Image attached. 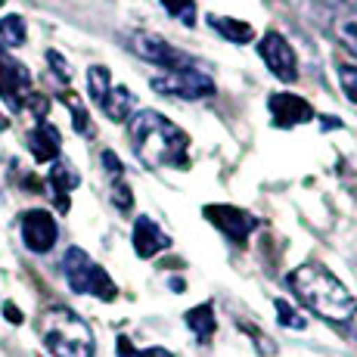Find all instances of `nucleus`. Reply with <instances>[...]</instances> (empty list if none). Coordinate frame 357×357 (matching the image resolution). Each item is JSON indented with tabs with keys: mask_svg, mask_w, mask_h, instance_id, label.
<instances>
[{
	"mask_svg": "<svg viewBox=\"0 0 357 357\" xmlns=\"http://www.w3.org/2000/svg\"><path fill=\"white\" fill-rule=\"evenodd\" d=\"M128 130L137 159L146 162L149 168H187L190 137L155 109H137Z\"/></svg>",
	"mask_w": 357,
	"mask_h": 357,
	"instance_id": "1",
	"label": "nucleus"
},
{
	"mask_svg": "<svg viewBox=\"0 0 357 357\" xmlns=\"http://www.w3.org/2000/svg\"><path fill=\"white\" fill-rule=\"evenodd\" d=\"M289 289L305 307H311L317 317L333 320V324H345L348 317H354L357 298L324 264H301L289 273Z\"/></svg>",
	"mask_w": 357,
	"mask_h": 357,
	"instance_id": "2",
	"label": "nucleus"
},
{
	"mask_svg": "<svg viewBox=\"0 0 357 357\" xmlns=\"http://www.w3.org/2000/svg\"><path fill=\"white\" fill-rule=\"evenodd\" d=\"M40 339L50 357H93V333L68 307H50L40 317Z\"/></svg>",
	"mask_w": 357,
	"mask_h": 357,
	"instance_id": "3",
	"label": "nucleus"
},
{
	"mask_svg": "<svg viewBox=\"0 0 357 357\" xmlns=\"http://www.w3.org/2000/svg\"><path fill=\"white\" fill-rule=\"evenodd\" d=\"M63 273H66L68 286H72L75 292H81V295H97L100 301H115V295H119L115 283L109 280V273L81 249H68L66 252Z\"/></svg>",
	"mask_w": 357,
	"mask_h": 357,
	"instance_id": "4",
	"label": "nucleus"
},
{
	"mask_svg": "<svg viewBox=\"0 0 357 357\" xmlns=\"http://www.w3.org/2000/svg\"><path fill=\"white\" fill-rule=\"evenodd\" d=\"M153 91L162 97H174V100H208L215 97V81L208 78L205 68H174L165 72L159 78H153Z\"/></svg>",
	"mask_w": 357,
	"mask_h": 357,
	"instance_id": "5",
	"label": "nucleus"
},
{
	"mask_svg": "<svg viewBox=\"0 0 357 357\" xmlns=\"http://www.w3.org/2000/svg\"><path fill=\"white\" fill-rule=\"evenodd\" d=\"M128 44H130V50H134L140 59H146V63L165 68V72H174V68L193 66V59H190L187 53L177 50L174 44H168V40L159 38V34H153V31H134L128 38Z\"/></svg>",
	"mask_w": 357,
	"mask_h": 357,
	"instance_id": "6",
	"label": "nucleus"
},
{
	"mask_svg": "<svg viewBox=\"0 0 357 357\" xmlns=\"http://www.w3.org/2000/svg\"><path fill=\"white\" fill-rule=\"evenodd\" d=\"M31 75L22 63H16L13 56H6L0 50V97L13 109V112H22L31 100Z\"/></svg>",
	"mask_w": 357,
	"mask_h": 357,
	"instance_id": "7",
	"label": "nucleus"
},
{
	"mask_svg": "<svg viewBox=\"0 0 357 357\" xmlns=\"http://www.w3.org/2000/svg\"><path fill=\"white\" fill-rule=\"evenodd\" d=\"M205 218H208V221L236 245H245L249 233L261 227V221L255 215L236 208V205H205Z\"/></svg>",
	"mask_w": 357,
	"mask_h": 357,
	"instance_id": "8",
	"label": "nucleus"
},
{
	"mask_svg": "<svg viewBox=\"0 0 357 357\" xmlns=\"http://www.w3.org/2000/svg\"><path fill=\"white\" fill-rule=\"evenodd\" d=\"M258 53L280 81H289L292 84V81L298 78V59H295V50L280 31H267L264 40L258 44Z\"/></svg>",
	"mask_w": 357,
	"mask_h": 357,
	"instance_id": "9",
	"label": "nucleus"
},
{
	"mask_svg": "<svg viewBox=\"0 0 357 357\" xmlns=\"http://www.w3.org/2000/svg\"><path fill=\"white\" fill-rule=\"evenodd\" d=\"M56 236H59V230H56V221H53L50 211L34 208V211H25L22 215V239L31 252H38V255L50 252Z\"/></svg>",
	"mask_w": 357,
	"mask_h": 357,
	"instance_id": "10",
	"label": "nucleus"
},
{
	"mask_svg": "<svg viewBox=\"0 0 357 357\" xmlns=\"http://www.w3.org/2000/svg\"><path fill=\"white\" fill-rule=\"evenodd\" d=\"M267 109H271V119L277 128H295V125L314 121L311 102L295 97V93H273V97L267 100Z\"/></svg>",
	"mask_w": 357,
	"mask_h": 357,
	"instance_id": "11",
	"label": "nucleus"
},
{
	"mask_svg": "<svg viewBox=\"0 0 357 357\" xmlns=\"http://www.w3.org/2000/svg\"><path fill=\"white\" fill-rule=\"evenodd\" d=\"M324 25L351 56H357V13L354 10H348V6H329V10H324Z\"/></svg>",
	"mask_w": 357,
	"mask_h": 357,
	"instance_id": "12",
	"label": "nucleus"
},
{
	"mask_svg": "<svg viewBox=\"0 0 357 357\" xmlns=\"http://www.w3.org/2000/svg\"><path fill=\"white\" fill-rule=\"evenodd\" d=\"M171 245V236L165 233L153 218L140 215L134 221V252L140 258H155L159 252H165Z\"/></svg>",
	"mask_w": 357,
	"mask_h": 357,
	"instance_id": "13",
	"label": "nucleus"
},
{
	"mask_svg": "<svg viewBox=\"0 0 357 357\" xmlns=\"http://www.w3.org/2000/svg\"><path fill=\"white\" fill-rule=\"evenodd\" d=\"M50 190H53V199H56V205H59V211H68V190H75L78 187V171L72 168V162H53V168H50Z\"/></svg>",
	"mask_w": 357,
	"mask_h": 357,
	"instance_id": "14",
	"label": "nucleus"
},
{
	"mask_svg": "<svg viewBox=\"0 0 357 357\" xmlns=\"http://www.w3.org/2000/svg\"><path fill=\"white\" fill-rule=\"evenodd\" d=\"M29 149L38 162H53L59 155V130L50 121H40L29 134Z\"/></svg>",
	"mask_w": 357,
	"mask_h": 357,
	"instance_id": "15",
	"label": "nucleus"
},
{
	"mask_svg": "<svg viewBox=\"0 0 357 357\" xmlns=\"http://www.w3.org/2000/svg\"><path fill=\"white\" fill-rule=\"evenodd\" d=\"M134 106H137L134 93H130L128 87H121V84H112V87H109L106 100L100 102V109H102V112H106L112 121H128L130 112H134Z\"/></svg>",
	"mask_w": 357,
	"mask_h": 357,
	"instance_id": "16",
	"label": "nucleus"
},
{
	"mask_svg": "<svg viewBox=\"0 0 357 357\" xmlns=\"http://www.w3.org/2000/svg\"><path fill=\"white\" fill-rule=\"evenodd\" d=\"M208 25H211V31H218L221 38H227L230 44H249V40H255V29H252L249 22H239V19L215 16V13H211Z\"/></svg>",
	"mask_w": 357,
	"mask_h": 357,
	"instance_id": "17",
	"label": "nucleus"
},
{
	"mask_svg": "<svg viewBox=\"0 0 357 357\" xmlns=\"http://www.w3.org/2000/svg\"><path fill=\"white\" fill-rule=\"evenodd\" d=\"M187 326L196 333L199 342H208L211 335H215V307H211V301L187 311Z\"/></svg>",
	"mask_w": 357,
	"mask_h": 357,
	"instance_id": "18",
	"label": "nucleus"
},
{
	"mask_svg": "<svg viewBox=\"0 0 357 357\" xmlns=\"http://www.w3.org/2000/svg\"><path fill=\"white\" fill-rule=\"evenodd\" d=\"M109 87H112L109 68H102V66H91V68H87V91H91V100L97 102V106L106 100Z\"/></svg>",
	"mask_w": 357,
	"mask_h": 357,
	"instance_id": "19",
	"label": "nucleus"
},
{
	"mask_svg": "<svg viewBox=\"0 0 357 357\" xmlns=\"http://www.w3.org/2000/svg\"><path fill=\"white\" fill-rule=\"evenodd\" d=\"M0 44H3V47H19V44H25V22H22V16H6V19H0Z\"/></svg>",
	"mask_w": 357,
	"mask_h": 357,
	"instance_id": "20",
	"label": "nucleus"
},
{
	"mask_svg": "<svg viewBox=\"0 0 357 357\" xmlns=\"http://www.w3.org/2000/svg\"><path fill=\"white\" fill-rule=\"evenodd\" d=\"M63 102H66V106L68 109H72V121H75V130H78V134H91V119H87V109L84 106H81V102L78 100H75L72 97V93H63Z\"/></svg>",
	"mask_w": 357,
	"mask_h": 357,
	"instance_id": "21",
	"label": "nucleus"
},
{
	"mask_svg": "<svg viewBox=\"0 0 357 357\" xmlns=\"http://www.w3.org/2000/svg\"><path fill=\"white\" fill-rule=\"evenodd\" d=\"M162 6L171 13L174 19H181L183 25H193L196 22V6L193 0H162Z\"/></svg>",
	"mask_w": 357,
	"mask_h": 357,
	"instance_id": "22",
	"label": "nucleus"
},
{
	"mask_svg": "<svg viewBox=\"0 0 357 357\" xmlns=\"http://www.w3.org/2000/svg\"><path fill=\"white\" fill-rule=\"evenodd\" d=\"M119 357H174L171 351H165V348H134L130 345L128 335H119Z\"/></svg>",
	"mask_w": 357,
	"mask_h": 357,
	"instance_id": "23",
	"label": "nucleus"
},
{
	"mask_svg": "<svg viewBox=\"0 0 357 357\" xmlns=\"http://www.w3.org/2000/svg\"><path fill=\"white\" fill-rule=\"evenodd\" d=\"M335 75H339V84H342V91L348 93V100L357 102V66L342 63L339 68H335Z\"/></svg>",
	"mask_w": 357,
	"mask_h": 357,
	"instance_id": "24",
	"label": "nucleus"
},
{
	"mask_svg": "<svg viewBox=\"0 0 357 357\" xmlns=\"http://www.w3.org/2000/svg\"><path fill=\"white\" fill-rule=\"evenodd\" d=\"M277 314H280V324H283V326H289V329H305V326H307V320L301 317V314L295 311L292 305H286L283 298L277 301Z\"/></svg>",
	"mask_w": 357,
	"mask_h": 357,
	"instance_id": "25",
	"label": "nucleus"
},
{
	"mask_svg": "<svg viewBox=\"0 0 357 357\" xmlns=\"http://www.w3.org/2000/svg\"><path fill=\"white\" fill-rule=\"evenodd\" d=\"M112 202L119 205L121 211H128L130 205H134V196H130V187L125 183V177H121V181H112Z\"/></svg>",
	"mask_w": 357,
	"mask_h": 357,
	"instance_id": "26",
	"label": "nucleus"
},
{
	"mask_svg": "<svg viewBox=\"0 0 357 357\" xmlns=\"http://www.w3.org/2000/svg\"><path fill=\"white\" fill-rule=\"evenodd\" d=\"M102 165H106V171H109V177H112V181H121V177H125L121 159L112 153V149H106V153H102Z\"/></svg>",
	"mask_w": 357,
	"mask_h": 357,
	"instance_id": "27",
	"label": "nucleus"
},
{
	"mask_svg": "<svg viewBox=\"0 0 357 357\" xmlns=\"http://www.w3.org/2000/svg\"><path fill=\"white\" fill-rule=\"evenodd\" d=\"M47 63L53 66V75H56L59 81H68V78H72V72H68V63H66L63 56H59L56 50H50V53H47Z\"/></svg>",
	"mask_w": 357,
	"mask_h": 357,
	"instance_id": "28",
	"label": "nucleus"
},
{
	"mask_svg": "<svg viewBox=\"0 0 357 357\" xmlns=\"http://www.w3.org/2000/svg\"><path fill=\"white\" fill-rule=\"evenodd\" d=\"M3 317L10 320V324H22V311H19L13 301H6V305H3Z\"/></svg>",
	"mask_w": 357,
	"mask_h": 357,
	"instance_id": "29",
	"label": "nucleus"
},
{
	"mask_svg": "<svg viewBox=\"0 0 357 357\" xmlns=\"http://www.w3.org/2000/svg\"><path fill=\"white\" fill-rule=\"evenodd\" d=\"M0 128H6V121H3V119H0Z\"/></svg>",
	"mask_w": 357,
	"mask_h": 357,
	"instance_id": "30",
	"label": "nucleus"
}]
</instances>
